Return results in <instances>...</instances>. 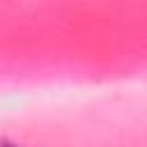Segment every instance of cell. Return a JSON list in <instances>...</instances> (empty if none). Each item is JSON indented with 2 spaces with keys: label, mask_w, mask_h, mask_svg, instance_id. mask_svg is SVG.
<instances>
[{
  "label": "cell",
  "mask_w": 147,
  "mask_h": 147,
  "mask_svg": "<svg viewBox=\"0 0 147 147\" xmlns=\"http://www.w3.org/2000/svg\"><path fill=\"white\" fill-rule=\"evenodd\" d=\"M0 147H18V145H14L11 140H5V138H2V140H0Z\"/></svg>",
  "instance_id": "cell-1"
}]
</instances>
